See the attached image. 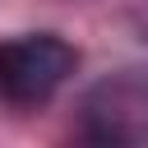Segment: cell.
<instances>
[{"instance_id":"cell-1","label":"cell","mask_w":148,"mask_h":148,"mask_svg":"<svg viewBox=\"0 0 148 148\" xmlns=\"http://www.w3.org/2000/svg\"><path fill=\"white\" fill-rule=\"evenodd\" d=\"M79 69V51L60 32H28L0 42V92L18 106L46 102Z\"/></svg>"},{"instance_id":"cell-2","label":"cell","mask_w":148,"mask_h":148,"mask_svg":"<svg viewBox=\"0 0 148 148\" xmlns=\"http://www.w3.org/2000/svg\"><path fill=\"white\" fill-rule=\"evenodd\" d=\"M79 125L92 143H148V69H116L79 102Z\"/></svg>"}]
</instances>
